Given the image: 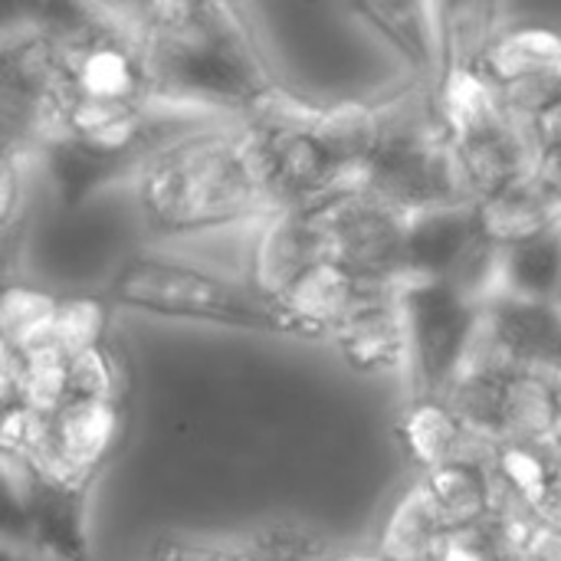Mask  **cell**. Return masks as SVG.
<instances>
[{
    "label": "cell",
    "instance_id": "obj_1",
    "mask_svg": "<svg viewBox=\"0 0 561 561\" xmlns=\"http://www.w3.org/2000/svg\"><path fill=\"white\" fill-rule=\"evenodd\" d=\"M141 36L154 105L184 112H233L247 122L276 89L263 72L240 13L227 3L151 0L125 3Z\"/></svg>",
    "mask_w": 561,
    "mask_h": 561
},
{
    "label": "cell",
    "instance_id": "obj_2",
    "mask_svg": "<svg viewBox=\"0 0 561 561\" xmlns=\"http://www.w3.org/2000/svg\"><path fill=\"white\" fill-rule=\"evenodd\" d=\"M151 233L184 237L266 217L273 210L243 128L204 125L168 145L135 178Z\"/></svg>",
    "mask_w": 561,
    "mask_h": 561
},
{
    "label": "cell",
    "instance_id": "obj_3",
    "mask_svg": "<svg viewBox=\"0 0 561 561\" xmlns=\"http://www.w3.org/2000/svg\"><path fill=\"white\" fill-rule=\"evenodd\" d=\"M105 302L161 319L214 322L230 329L306 339L299 322L283 306L260 296L250 283H233L197 263L161 253L128 256L112 276Z\"/></svg>",
    "mask_w": 561,
    "mask_h": 561
},
{
    "label": "cell",
    "instance_id": "obj_4",
    "mask_svg": "<svg viewBox=\"0 0 561 561\" xmlns=\"http://www.w3.org/2000/svg\"><path fill=\"white\" fill-rule=\"evenodd\" d=\"M355 187H365L404 217L473 204L460 171L457 145L440 118L427 125L388 122L381 145Z\"/></svg>",
    "mask_w": 561,
    "mask_h": 561
},
{
    "label": "cell",
    "instance_id": "obj_5",
    "mask_svg": "<svg viewBox=\"0 0 561 561\" xmlns=\"http://www.w3.org/2000/svg\"><path fill=\"white\" fill-rule=\"evenodd\" d=\"M401 309L411 345V398H447L460 378L480 299L454 279H411L401 283Z\"/></svg>",
    "mask_w": 561,
    "mask_h": 561
},
{
    "label": "cell",
    "instance_id": "obj_6",
    "mask_svg": "<svg viewBox=\"0 0 561 561\" xmlns=\"http://www.w3.org/2000/svg\"><path fill=\"white\" fill-rule=\"evenodd\" d=\"M306 207L316 214L329 260L368 283H404V237L411 217L365 187H342Z\"/></svg>",
    "mask_w": 561,
    "mask_h": 561
},
{
    "label": "cell",
    "instance_id": "obj_7",
    "mask_svg": "<svg viewBox=\"0 0 561 561\" xmlns=\"http://www.w3.org/2000/svg\"><path fill=\"white\" fill-rule=\"evenodd\" d=\"M329 260L312 207H276L263 217L250 256V286L279 306L283 293L316 263Z\"/></svg>",
    "mask_w": 561,
    "mask_h": 561
},
{
    "label": "cell",
    "instance_id": "obj_8",
    "mask_svg": "<svg viewBox=\"0 0 561 561\" xmlns=\"http://www.w3.org/2000/svg\"><path fill=\"white\" fill-rule=\"evenodd\" d=\"M467 191L477 201H486L513 184H523L536 171L539 138L529 125L513 118L510 112L496 115L483 128L454 141Z\"/></svg>",
    "mask_w": 561,
    "mask_h": 561
},
{
    "label": "cell",
    "instance_id": "obj_9",
    "mask_svg": "<svg viewBox=\"0 0 561 561\" xmlns=\"http://www.w3.org/2000/svg\"><path fill=\"white\" fill-rule=\"evenodd\" d=\"M332 342L339 345L342 358L355 371L365 375L408 371L411 345H408V322L401 309V286H381L368 293L335 329Z\"/></svg>",
    "mask_w": 561,
    "mask_h": 561
},
{
    "label": "cell",
    "instance_id": "obj_10",
    "mask_svg": "<svg viewBox=\"0 0 561 561\" xmlns=\"http://www.w3.org/2000/svg\"><path fill=\"white\" fill-rule=\"evenodd\" d=\"M329 546L302 526H260L237 536H164L148 561H325Z\"/></svg>",
    "mask_w": 561,
    "mask_h": 561
},
{
    "label": "cell",
    "instance_id": "obj_11",
    "mask_svg": "<svg viewBox=\"0 0 561 561\" xmlns=\"http://www.w3.org/2000/svg\"><path fill=\"white\" fill-rule=\"evenodd\" d=\"M381 286L388 283H368L348 273L342 263L322 260L283 293L279 306L299 322L306 339H332L335 329L348 319V312Z\"/></svg>",
    "mask_w": 561,
    "mask_h": 561
},
{
    "label": "cell",
    "instance_id": "obj_12",
    "mask_svg": "<svg viewBox=\"0 0 561 561\" xmlns=\"http://www.w3.org/2000/svg\"><path fill=\"white\" fill-rule=\"evenodd\" d=\"M85 490L43 486L26 516L7 529V542H20L33 561H89L85 526H82Z\"/></svg>",
    "mask_w": 561,
    "mask_h": 561
},
{
    "label": "cell",
    "instance_id": "obj_13",
    "mask_svg": "<svg viewBox=\"0 0 561 561\" xmlns=\"http://www.w3.org/2000/svg\"><path fill=\"white\" fill-rule=\"evenodd\" d=\"M473 207H477L480 240L496 253L536 240L561 224V204L536 178L513 184L486 201H477Z\"/></svg>",
    "mask_w": 561,
    "mask_h": 561
},
{
    "label": "cell",
    "instance_id": "obj_14",
    "mask_svg": "<svg viewBox=\"0 0 561 561\" xmlns=\"http://www.w3.org/2000/svg\"><path fill=\"white\" fill-rule=\"evenodd\" d=\"M463 66H473L496 92L506 89V85L546 76V72H559L561 33L552 30V26H539V23H523V26L500 30Z\"/></svg>",
    "mask_w": 561,
    "mask_h": 561
},
{
    "label": "cell",
    "instance_id": "obj_15",
    "mask_svg": "<svg viewBox=\"0 0 561 561\" xmlns=\"http://www.w3.org/2000/svg\"><path fill=\"white\" fill-rule=\"evenodd\" d=\"M450 526L444 523L427 483L417 477L391 506L378 533V552L391 561H437Z\"/></svg>",
    "mask_w": 561,
    "mask_h": 561
},
{
    "label": "cell",
    "instance_id": "obj_16",
    "mask_svg": "<svg viewBox=\"0 0 561 561\" xmlns=\"http://www.w3.org/2000/svg\"><path fill=\"white\" fill-rule=\"evenodd\" d=\"M421 480L427 483V490H431L444 523L450 526V533L483 526L493 516V503H496L493 460L457 457V460L424 473Z\"/></svg>",
    "mask_w": 561,
    "mask_h": 561
},
{
    "label": "cell",
    "instance_id": "obj_17",
    "mask_svg": "<svg viewBox=\"0 0 561 561\" xmlns=\"http://www.w3.org/2000/svg\"><path fill=\"white\" fill-rule=\"evenodd\" d=\"M467 437L470 434L447 398H411L398 421V440L421 477L457 460L467 447Z\"/></svg>",
    "mask_w": 561,
    "mask_h": 561
},
{
    "label": "cell",
    "instance_id": "obj_18",
    "mask_svg": "<svg viewBox=\"0 0 561 561\" xmlns=\"http://www.w3.org/2000/svg\"><path fill=\"white\" fill-rule=\"evenodd\" d=\"M556 375L513 371L503 394V444L552 447L556 444Z\"/></svg>",
    "mask_w": 561,
    "mask_h": 561
},
{
    "label": "cell",
    "instance_id": "obj_19",
    "mask_svg": "<svg viewBox=\"0 0 561 561\" xmlns=\"http://www.w3.org/2000/svg\"><path fill=\"white\" fill-rule=\"evenodd\" d=\"M496 293L529 302H556L561 293V224L556 230L526 240L496 263ZM493 293V296H496Z\"/></svg>",
    "mask_w": 561,
    "mask_h": 561
},
{
    "label": "cell",
    "instance_id": "obj_20",
    "mask_svg": "<svg viewBox=\"0 0 561 561\" xmlns=\"http://www.w3.org/2000/svg\"><path fill=\"white\" fill-rule=\"evenodd\" d=\"M411 62L421 69H437L444 49L440 7L431 3H365L358 7Z\"/></svg>",
    "mask_w": 561,
    "mask_h": 561
},
{
    "label": "cell",
    "instance_id": "obj_21",
    "mask_svg": "<svg viewBox=\"0 0 561 561\" xmlns=\"http://www.w3.org/2000/svg\"><path fill=\"white\" fill-rule=\"evenodd\" d=\"M496 115H503L500 92L473 66L450 62L440 79V95H437V118L447 128V135L457 141L483 128Z\"/></svg>",
    "mask_w": 561,
    "mask_h": 561
},
{
    "label": "cell",
    "instance_id": "obj_22",
    "mask_svg": "<svg viewBox=\"0 0 561 561\" xmlns=\"http://www.w3.org/2000/svg\"><path fill=\"white\" fill-rule=\"evenodd\" d=\"M59 299L33 286H7L0 299V342L3 348H26L56 322Z\"/></svg>",
    "mask_w": 561,
    "mask_h": 561
},
{
    "label": "cell",
    "instance_id": "obj_23",
    "mask_svg": "<svg viewBox=\"0 0 561 561\" xmlns=\"http://www.w3.org/2000/svg\"><path fill=\"white\" fill-rule=\"evenodd\" d=\"M493 473L496 480L516 493L519 500L533 503L539 493L552 483L559 473L556 463V447H526V444H500L493 457Z\"/></svg>",
    "mask_w": 561,
    "mask_h": 561
},
{
    "label": "cell",
    "instance_id": "obj_24",
    "mask_svg": "<svg viewBox=\"0 0 561 561\" xmlns=\"http://www.w3.org/2000/svg\"><path fill=\"white\" fill-rule=\"evenodd\" d=\"M108 302L99 296H69L59 299V312L53 322V339L56 345L72 358L79 352L105 345V316Z\"/></svg>",
    "mask_w": 561,
    "mask_h": 561
},
{
    "label": "cell",
    "instance_id": "obj_25",
    "mask_svg": "<svg viewBox=\"0 0 561 561\" xmlns=\"http://www.w3.org/2000/svg\"><path fill=\"white\" fill-rule=\"evenodd\" d=\"M69 391L72 398L85 401H115L122 391V375L115 368V358L105 345L79 352L69 358Z\"/></svg>",
    "mask_w": 561,
    "mask_h": 561
},
{
    "label": "cell",
    "instance_id": "obj_26",
    "mask_svg": "<svg viewBox=\"0 0 561 561\" xmlns=\"http://www.w3.org/2000/svg\"><path fill=\"white\" fill-rule=\"evenodd\" d=\"M437 561H503V556L493 546L486 526H473V529L450 533L437 552Z\"/></svg>",
    "mask_w": 561,
    "mask_h": 561
},
{
    "label": "cell",
    "instance_id": "obj_27",
    "mask_svg": "<svg viewBox=\"0 0 561 561\" xmlns=\"http://www.w3.org/2000/svg\"><path fill=\"white\" fill-rule=\"evenodd\" d=\"M526 561H561V529L542 526L526 552Z\"/></svg>",
    "mask_w": 561,
    "mask_h": 561
},
{
    "label": "cell",
    "instance_id": "obj_28",
    "mask_svg": "<svg viewBox=\"0 0 561 561\" xmlns=\"http://www.w3.org/2000/svg\"><path fill=\"white\" fill-rule=\"evenodd\" d=\"M325 561H391L378 549H355V552H332Z\"/></svg>",
    "mask_w": 561,
    "mask_h": 561
},
{
    "label": "cell",
    "instance_id": "obj_29",
    "mask_svg": "<svg viewBox=\"0 0 561 561\" xmlns=\"http://www.w3.org/2000/svg\"><path fill=\"white\" fill-rule=\"evenodd\" d=\"M556 401H559V411H556V447H561V375H556Z\"/></svg>",
    "mask_w": 561,
    "mask_h": 561
},
{
    "label": "cell",
    "instance_id": "obj_30",
    "mask_svg": "<svg viewBox=\"0 0 561 561\" xmlns=\"http://www.w3.org/2000/svg\"><path fill=\"white\" fill-rule=\"evenodd\" d=\"M556 306H559V309H561V293H559V299H556Z\"/></svg>",
    "mask_w": 561,
    "mask_h": 561
},
{
    "label": "cell",
    "instance_id": "obj_31",
    "mask_svg": "<svg viewBox=\"0 0 561 561\" xmlns=\"http://www.w3.org/2000/svg\"><path fill=\"white\" fill-rule=\"evenodd\" d=\"M559 375H561V368H559Z\"/></svg>",
    "mask_w": 561,
    "mask_h": 561
}]
</instances>
